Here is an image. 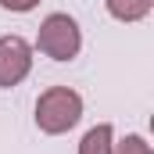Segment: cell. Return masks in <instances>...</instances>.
I'll return each instance as SVG.
<instances>
[{
	"instance_id": "3",
	"label": "cell",
	"mask_w": 154,
	"mask_h": 154,
	"mask_svg": "<svg viewBox=\"0 0 154 154\" xmlns=\"http://www.w3.org/2000/svg\"><path fill=\"white\" fill-rule=\"evenodd\" d=\"M32 72V47L22 36H0V90L18 86Z\"/></svg>"
},
{
	"instance_id": "4",
	"label": "cell",
	"mask_w": 154,
	"mask_h": 154,
	"mask_svg": "<svg viewBox=\"0 0 154 154\" xmlns=\"http://www.w3.org/2000/svg\"><path fill=\"white\" fill-rule=\"evenodd\" d=\"M104 4H108V14L118 22H143L154 7V0H104Z\"/></svg>"
},
{
	"instance_id": "1",
	"label": "cell",
	"mask_w": 154,
	"mask_h": 154,
	"mask_svg": "<svg viewBox=\"0 0 154 154\" xmlns=\"http://www.w3.org/2000/svg\"><path fill=\"white\" fill-rule=\"evenodd\" d=\"M79 118H82V97H79L72 86H50V90L39 93V100H36L39 133L61 136V133H68L75 125Z\"/></svg>"
},
{
	"instance_id": "2",
	"label": "cell",
	"mask_w": 154,
	"mask_h": 154,
	"mask_svg": "<svg viewBox=\"0 0 154 154\" xmlns=\"http://www.w3.org/2000/svg\"><path fill=\"white\" fill-rule=\"evenodd\" d=\"M36 47L47 57H54V61H72L79 54V47H82V32H79L75 18H68V14H61V11L47 14L43 25H39Z\"/></svg>"
},
{
	"instance_id": "6",
	"label": "cell",
	"mask_w": 154,
	"mask_h": 154,
	"mask_svg": "<svg viewBox=\"0 0 154 154\" xmlns=\"http://www.w3.org/2000/svg\"><path fill=\"white\" fill-rule=\"evenodd\" d=\"M111 154H154V151H151V143H147L143 136L129 133L125 140H118V143H111Z\"/></svg>"
},
{
	"instance_id": "5",
	"label": "cell",
	"mask_w": 154,
	"mask_h": 154,
	"mask_svg": "<svg viewBox=\"0 0 154 154\" xmlns=\"http://www.w3.org/2000/svg\"><path fill=\"white\" fill-rule=\"evenodd\" d=\"M111 143H115V129L108 122H100L79 140V154H111Z\"/></svg>"
},
{
	"instance_id": "7",
	"label": "cell",
	"mask_w": 154,
	"mask_h": 154,
	"mask_svg": "<svg viewBox=\"0 0 154 154\" xmlns=\"http://www.w3.org/2000/svg\"><path fill=\"white\" fill-rule=\"evenodd\" d=\"M39 0H0V7H7V11H14V14H25V11H32Z\"/></svg>"
}]
</instances>
